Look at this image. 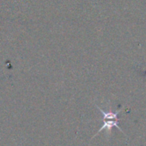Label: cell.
I'll use <instances>...</instances> for the list:
<instances>
[{"label": "cell", "instance_id": "obj_1", "mask_svg": "<svg viewBox=\"0 0 146 146\" xmlns=\"http://www.w3.org/2000/svg\"><path fill=\"white\" fill-rule=\"evenodd\" d=\"M119 120V119H105V120H103V125H102V127L97 131L96 134L94 135V137H93L92 138H94V137H95L97 134H99L102 131H103V130L111 131L113 127H116V128H118L119 131H121L122 132H124V131H122V129L120 128V126L119 125V123H118ZM124 133H125V132H124Z\"/></svg>", "mask_w": 146, "mask_h": 146}, {"label": "cell", "instance_id": "obj_2", "mask_svg": "<svg viewBox=\"0 0 146 146\" xmlns=\"http://www.w3.org/2000/svg\"><path fill=\"white\" fill-rule=\"evenodd\" d=\"M96 108L101 111V113H102V120H105V119H119L118 118V114L120 113L121 110H119V111H116V112H112V111H109V112H106L104 111L103 109H102L101 108L97 107Z\"/></svg>", "mask_w": 146, "mask_h": 146}]
</instances>
